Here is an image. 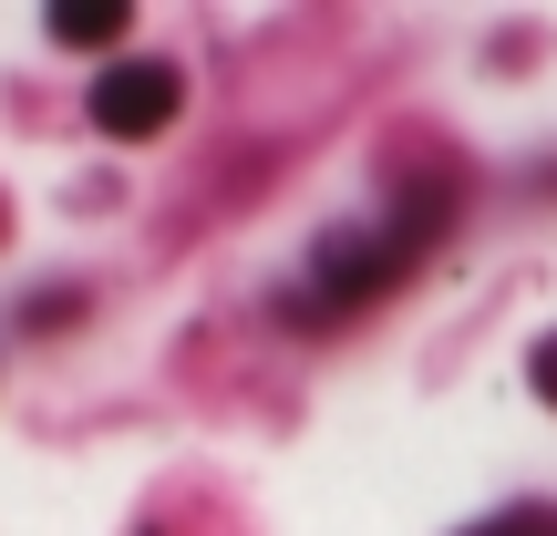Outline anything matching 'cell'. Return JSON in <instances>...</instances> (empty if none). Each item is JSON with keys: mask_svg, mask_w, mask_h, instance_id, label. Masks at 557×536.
Here are the masks:
<instances>
[{"mask_svg": "<svg viewBox=\"0 0 557 536\" xmlns=\"http://www.w3.org/2000/svg\"><path fill=\"white\" fill-rule=\"evenodd\" d=\"M176 114H186V83H176V62H156V52H124V62H103V73H94V124H103V135L145 145V135H165Z\"/></svg>", "mask_w": 557, "mask_h": 536, "instance_id": "obj_1", "label": "cell"}, {"mask_svg": "<svg viewBox=\"0 0 557 536\" xmlns=\"http://www.w3.org/2000/svg\"><path fill=\"white\" fill-rule=\"evenodd\" d=\"M52 41H124V0H52Z\"/></svg>", "mask_w": 557, "mask_h": 536, "instance_id": "obj_2", "label": "cell"}, {"mask_svg": "<svg viewBox=\"0 0 557 536\" xmlns=\"http://www.w3.org/2000/svg\"><path fill=\"white\" fill-rule=\"evenodd\" d=\"M465 536H557V506H506V516H485Z\"/></svg>", "mask_w": 557, "mask_h": 536, "instance_id": "obj_3", "label": "cell"}, {"mask_svg": "<svg viewBox=\"0 0 557 536\" xmlns=\"http://www.w3.org/2000/svg\"><path fill=\"white\" fill-rule=\"evenodd\" d=\"M527 382H537V402H547V413H557V331L537 340V351H527Z\"/></svg>", "mask_w": 557, "mask_h": 536, "instance_id": "obj_4", "label": "cell"}]
</instances>
